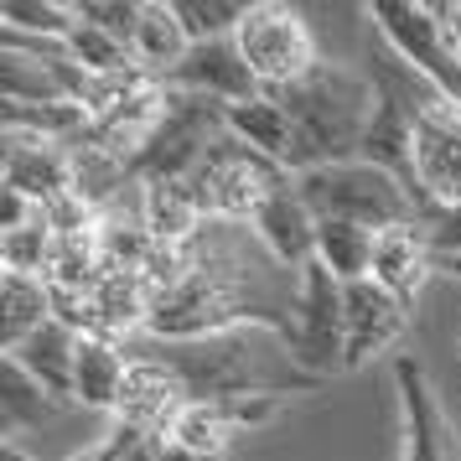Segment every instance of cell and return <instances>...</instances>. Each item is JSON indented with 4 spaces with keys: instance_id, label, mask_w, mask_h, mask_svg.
<instances>
[{
    "instance_id": "obj_33",
    "label": "cell",
    "mask_w": 461,
    "mask_h": 461,
    "mask_svg": "<svg viewBox=\"0 0 461 461\" xmlns=\"http://www.w3.org/2000/svg\"><path fill=\"white\" fill-rule=\"evenodd\" d=\"M32 218H37V203H32V197H22V192H5V187H0V233L26 229Z\"/></svg>"
},
{
    "instance_id": "obj_22",
    "label": "cell",
    "mask_w": 461,
    "mask_h": 461,
    "mask_svg": "<svg viewBox=\"0 0 461 461\" xmlns=\"http://www.w3.org/2000/svg\"><path fill=\"white\" fill-rule=\"evenodd\" d=\"M436 270V254L425 249V239L415 229H389L378 233V249H374V275L389 295H399L404 306H415V295L425 291V275Z\"/></svg>"
},
{
    "instance_id": "obj_18",
    "label": "cell",
    "mask_w": 461,
    "mask_h": 461,
    "mask_svg": "<svg viewBox=\"0 0 461 461\" xmlns=\"http://www.w3.org/2000/svg\"><path fill=\"white\" fill-rule=\"evenodd\" d=\"M78 342H84V332L68 327L63 316H52L42 332H32L16 353H5V357H16L58 404H68L73 399V374H78Z\"/></svg>"
},
{
    "instance_id": "obj_4",
    "label": "cell",
    "mask_w": 461,
    "mask_h": 461,
    "mask_svg": "<svg viewBox=\"0 0 461 461\" xmlns=\"http://www.w3.org/2000/svg\"><path fill=\"white\" fill-rule=\"evenodd\" d=\"M295 192L306 197L316 218H342V223H363L374 233L389 229H415L420 203L399 176L368 167V161H342V167H316L295 176Z\"/></svg>"
},
{
    "instance_id": "obj_20",
    "label": "cell",
    "mask_w": 461,
    "mask_h": 461,
    "mask_svg": "<svg viewBox=\"0 0 461 461\" xmlns=\"http://www.w3.org/2000/svg\"><path fill=\"white\" fill-rule=\"evenodd\" d=\"M125 374H130L125 342L84 332V342H78V374H73V404L99 410V415H114L120 389H125Z\"/></svg>"
},
{
    "instance_id": "obj_29",
    "label": "cell",
    "mask_w": 461,
    "mask_h": 461,
    "mask_svg": "<svg viewBox=\"0 0 461 461\" xmlns=\"http://www.w3.org/2000/svg\"><path fill=\"white\" fill-rule=\"evenodd\" d=\"M0 26L5 32H22V37H47V42H68L78 11L63 0H5L0 5Z\"/></svg>"
},
{
    "instance_id": "obj_21",
    "label": "cell",
    "mask_w": 461,
    "mask_h": 461,
    "mask_svg": "<svg viewBox=\"0 0 461 461\" xmlns=\"http://www.w3.org/2000/svg\"><path fill=\"white\" fill-rule=\"evenodd\" d=\"M223 125L239 146L270 156L291 171V150H295V130H291V109L280 104L275 94H259V99H244V104H229Z\"/></svg>"
},
{
    "instance_id": "obj_8",
    "label": "cell",
    "mask_w": 461,
    "mask_h": 461,
    "mask_svg": "<svg viewBox=\"0 0 461 461\" xmlns=\"http://www.w3.org/2000/svg\"><path fill=\"white\" fill-rule=\"evenodd\" d=\"M368 22H374L378 42L389 47L399 63H410L425 84H436L451 104H461V47L451 42V32L436 16V5H420V0H374Z\"/></svg>"
},
{
    "instance_id": "obj_3",
    "label": "cell",
    "mask_w": 461,
    "mask_h": 461,
    "mask_svg": "<svg viewBox=\"0 0 461 461\" xmlns=\"http://www.w3.org/2000/svg\"><path fill=\"white\" fill-rule=\"evenodd\" d=\"M291 109L295 150H291V176L316 167H342L363 156V135L374 125L378 88L368 73L342 63H316L301 84L275 94Z\"/></svg>"
},
{
    "instance_id": "obj_35",
    "label": "cell",
    "mask_w": 461,
    "mask_h": 461,
    "mask_svg": "<svg viewBox=\"0 0 461 461\" xmlns=\"http://www.w3.org/2000/svg\"><path fill=\"white\" fill-rule=\"evenodd\" d=\"M156 461H223V456H197V451H182V446L161 440V456H156Z\"/></svg>"
},
{
    "instance_id": "obj_10",
    "label": "cell",
    "mask_w": 461,
    "mask_h": 461,
    "mask_svg": "<svg viewBox=\"0 0 461 461\" xmlns=\"http://www.w3.org/2000/svg\"><path fill=\"white\" fill-rule=\"evenodd\" d=\"M394 389L404 415V461H461V436L446 404H440L430 374L410 353L394 357Z\"/></svg>"
},
{
    "instance_id": "obj_6",
    "label": "cell",
    "mask_w": 461,
    "mask_h": 461,
    "mask_svg": "<svg viewBox=\"0 0 461 461\" xmlns=\"http://www.w3.org/2000/svg\"><path fill=\"white\" fill-rule=\"evenodd\" d=\"M291 363L306 378H332L348 374V285L321 265L301 270V295H295V316L285 332Z\"/></svg>"
},
{
    "instance_id": "obj_13",
    "label": "cell",
    "mask_w": 461,
    "mask_h": 461,
    "mask_svg": "<svg viewBox=\"0 0 461 461\" xmlns=\"http://www.w3.org/2000/svg\"><path fill=\"white\" fill-rule=\"evenodd\" d=\"M249 233L265 244V254H270L275 265L291 275H301L316 259V212L295 192V176L259 203V212L249 218Z\"/></svg>"
},
{
    "instance_id": "obj_30",
    "label": "cell",
    "mask_w": 461,
    "mask_h": 461,
    "mask_svg": "<svg viewBox=\"0 0 461 461\" xmlns=\"http://www.w3.org/2000/svg\"><path fill=\"white\" fill-rule=\"evenodd\" d=\"M244 11L249 5H239V0H176V16H182L192 42H223V37H233L239 22H244Z\"/></svg>"
},
{
    "instance_id": "obj_15",
    "label": "cell",
    "mask_w": 461,
    "mask_h": 461,
    "mask_svg": "<svg viewBox=\"0 0 461 461\" xmlns=\"http://www.w3.org/2000/svg\"><path fill=\"white\" fill-rule=\"evenodd\" d=\"M187 404H192L187 384L171 374L167 363H156V357H130V374H125V389H120V404H114V420L167 440L171 420L182 415Z\"/></svg>"
},
{
    "instance_id": "obj_34",
    "label": "cell",
    "mask_w": 461,
    "mask_h": 461,
    "mask_svg": "<svg viewBox=\"0 0 461 461\" xmlns=\"http://www.w3.org/2000/svg\"><path fill=\"white\" fill-rule=\"evenodd\" d=\"M436 16L446 22V32H451V42L461 47V0H456V5H436Z\"/></svg>"
},
{
    "instance_id": "obj_17",
    "label": "cell",
    "mask_w": 461,
    "mask_h": 461,
    "mask_svg": "<svg viewBox=\"0 0 461 461\" xmlns=\"http://www.w3.org/2000/svg\"><path fill=\"white\" fill-rule=\"evenodd\" d=\"M135 218L156 244H192L212 223L192 182H140Z\"/></svg>"
},
{
    "instance_id": "obj_32",
    "label": "cell",
    "mask_w": 461,
    "mask_h": 461,
    "mask_svg": "<svg viewBox=\"0 0 461 461\" xmlns=\"http://www.w3.org/2000/svg\"><path fill=\"white\" fill-rule=\"evenodd\" d=\"M78 22L99 26L109 37H120L125 47H135V32H140V16H146V0H73Z\"/></svg>"
},
{
    "instance_id": "obj_37",
    "label": "cell",
    "mask_w": 461,
    "mask_h": 461,
    "mask_svg": "<svg viewBox=\"0 0 461 461\" xmlns=\"http://www.w3.org/2000/svg\"><path fill=\"white\" fill-rule=\"evenodd\" d=\"M68 461H104V451H99V446H88V451H73Z\"/></svg>"
},
{
    "instance_id": "obj_25",
    "label": "cell",
    "mask_w": 461,
    "mask_h": 461,
    "mask_svg": "<svg viewBox=\"0 0 461 461\" xmlns=\"http://www.w3.org/2000/svg\"><path fill=\"white\" fill-rule=\"evenodd\" d=\"M374 249L378 233L363 223H342V218H316V265L332 270L342 285L368 280L374 275Z\"/></svg>"
},
{
    "instance_id": "obj_24",
    "label": "cell",
    "mask_w": 461,
    "mask_h": 461,
    "mask_svg": "<svg viewBox=\"0 0 461 461\" xmlns=\"http://www.w3.org/2000/svg\"><path fill=\"white\" fill-rule=\"evenodd\" d=\"M135 63L146 68L150 78H167L171 68L192 52V37L182 16H176V0H146V16H140V32H135Z\"/></svg>"
},
{
    "instance_id": "obj_26",
    "label": "cell",
    "mask_w": 461,
    "mask_h": 461,
    "mask_svg": "<svg viewBox=\"0 0 461 461\" xmlns=\"http://www.w3.org/2000/svg\"><path fill=\"white\" fill-rule=\"evenodd\" d=\"M233 436H239V425H233V415H229L223 399H192L187 410L171 420V430H167L171 446L197 451V456H223Z\"/></svg>"
},
{
    "instance_id": "obj_9",
    "label": "cell",
    "mask_w": 461,
    "mask_h": 461,
    "mask_svg": "<svg viewBox=\"0 0 461 461\" xmlns=\"http://www.w3.org/2000/svg\"><path fill=\"white\" fill-rule=\"evenodd\" d=\"M285 182H291V171L280 167V161L239 146L233 135H223L208 150V161L192 171V187H197L212 223H249L254 212H259V203L275 187H285Z\"/></svg>"
},
{
    "instance_id": "obj_16",
    "label": "cell",
    "mask_w": 461,
    "mask_h": 461,
    "mask_svg": "<svg viewBox=\"0 0 461 461\" xmlns=\"http://www.w3.org/2000/svg\"><path fill=\"white\" fill-rule=\"evenodd\" d=\"M410 332V306L389 295L378 280H353L348 285V374L389 353Z\"/></svg>"
},
{
    "instance_id": "obj_36",
    "label": "cell",
    "mask_w": 461,
    "mask_h": 461,
    "mask_svg": "<svg viewBox=\"0 0 461 461\" xmlns=\"http://www.w3.org/2000/svg\"><path fill=\"white\" fill-rule=\"evenodd\" d=\"M0 461H37V456H32V451H22L16 440H5V446H0Z\"/></svg>"
},
{
    "instance_id": "obj_2",
    "label": "cell",
    "mask_w": 461,
    "mask_h": 461,
    "mask_svg": "<svg viewBox=\"0 0 461 461\" xmlns=\"http://www.w3.org/2000/svg\"><path fill=\"white\" fill-rule=\"evenodd\" d=\"M130 357H156L187 384L192 399H244V394H312L316 378H306L291 363L285 332L270 327H233L218 337H192V342H161V337H135L125 342Z\"/></svg>"
},
{
    "instance_id": "obj_23",
    "label": "cell",
    "mask_w": 461,
    "mask_h": 461,
    "mask_svg": "<svg viewBox=\"0 0 461 461\" xmlns=\"http://www.w3.org/2000/svg\"><path fill=\"white\" fill-rule=\"evenodd\" d=\"M58 316L52 285L32 275H0V353H16L32 332H42Z\"/></svg>"
},
{
    "instance_id": "obj_7",
    "label": "cell",
    "mask_w": 461,
    "mask_h": 461,
    "mask_svg": "<svg viewBox=\"0 0 461 461\" xmlns=\"http://www.w3.org/2000/svg\"><path fill=\"white\" fill-rule=\"evenodd\" d=\"M233 42H239L244 63H249V73L259 78L265 94L301 84L321 63L306 16L295 5H285V0H254L244 11V22H239V32H233Z\"/></svg>"
},
{
    "instance_id": "obj_11",
    "label": "cell",
    "mask_w": 461,
    "mask_h": 461,
    "mask_svg": "<svg viewBox=\"0 0 461 461\" xmlns=\"http://www.w3.org/2000/svg\"><path fill=\"white\" fill-rule=\"evenodd\" d=\"M161 84L182 88V94L218 99V104H244V99H259V94H265L233 37H223V42H192V52L171 68Z\"/></svg>"
},
{
    "instance_id": "obj_38",
    "label": "cell",
    "mask_w": 461,
    "mask_h": 461,
    "mask_svg": "<svg viewBox=\"0 0 461 461\" xmlns=\"http://www.w3.org/2000/svg\"><path fill=\"white\" fill-rule=\"evenodd\" d=\"M446 270H451V275H456V280H461V259H451V265H446Z\"/></svg>"
},
{
    "instance_id": "obj_31",
    "label": "cell",
    "mask_w": 461,
    "mask_h": 461,
    "mask_svg": "<svg viewBox=\"0 0 461 461\" xmlns=\"http://www.w3.org/2000/svg\"><path fill=\"white\" fill-rule=\"evenodd\" d=\"M415 233L436 254V265L461 259V203H425L415 218Z\"/></svg>"
},
{
    "instance_id": "obj_27",
    "label": "cell",
    "mask_w": 461,
    "mask_h": 461,
    "mask_svg": "<svg viewBox=\"0 0 461 461\" xmlns=\"http://www.w3.org/2000/svg\"><path fill=\"white\" fill-rule=\"evenodd\" d=\"M52 410H58V399L16 357H0V425H5V436H16L22 425H42Z\"/></svg>"
},
{
    "instance_id": "obj_28",
    "label": "cell",
    "mask_w": 461,
    "mask_h": 461,
    "mask_svg": "<svg viewBox=\"0 0 461 461\" xmlns=\"http://www.w3.org/2000/svg\"><path fill=\"white\" fill-rule=\"evenodd\" d=\"M0 259H5V275H32V280H47L52 265H58V229L52 218L37 208V218L26 229L0 233Z\"/></svg>"
},
{
    "instance_id": "obj_5",
    "label": "cell",
    "mask_w": 461,
    "mask_h": 461,
    "mask_svg": "<svg viewBox=\"0 0 461 461\" xmlns=\"http://www.w3.org/2000/svg\"><path fill=\"white\" fill-rule=\"evenodd\" d=\"M223 114H229V104H218V99L167 88L161 120L146 135V146L135 150V161H130L135 187L140 182H192V171L208 161V150L229 135Z\"/></svg>"
},
{
    "instance_id": "obj_19",
    "label": "cell",
    "mask_w": 461,
    "mask_h": 461,
    "mask_svg": "<svg viewBox=\"0 0 461 461\" xmlns=\"http://www.w3.org/2000/svg\"><path fill=\"white\" fill-rule=\"evenodd\" d=\"M68 161H73V197H78L88 212H99V218H104L109 203L120 197V187H135L130 156H120L114 146L94 140V135H78V140L68 146Z\"/></svg>"
},
{
    "instance_id": "obj_12",
    "label": "cell",
    "mask_w": 461,
    "mask_h": 461,
    "mask_svg": "<svg viewBox=\"0 0 461 461\" xmlns=\"http://www.w3.org/2000/svg\"><path fill=\"white\" fill-rule=\"evenodd\" d=\"M415 176L430 203H461V104L440 99L415 120Z\"/></svg>"
},
{
    "instance_id": "obj_1",
    "label": "cell",
    "mask_w": 461,
    "mask_h": 461,
    "mask_svg": "<svg viewBox=\"0 0 461 461\" xmlns=\"http://www.w3.org/2000/svg\"><path fill=\"white\" fill-rule=\"evenodd\" d=\"M295 295H301V275L280 270L244 223H208L192 239L187 275L150 301V321L140 337L192 342L233 327L291 332Z\"/></svg>"
},
{
    "instance_id": "obj_14",
    "label": "cell",
    "mask_w": 461,
    "mask_h": 461,
    "mask_svg": "<svg viewBox=\"0 0 461 461\" xmlns=\"http://www.w3.org/2000/svg\"><path fill=\"white\" fill-rule=\"evenodd\" d=\"M5 192H22L37 208H52L73 197V161L68 146L42 140V135H22V130H5Z\"/></svg>"
}]
</instances>
